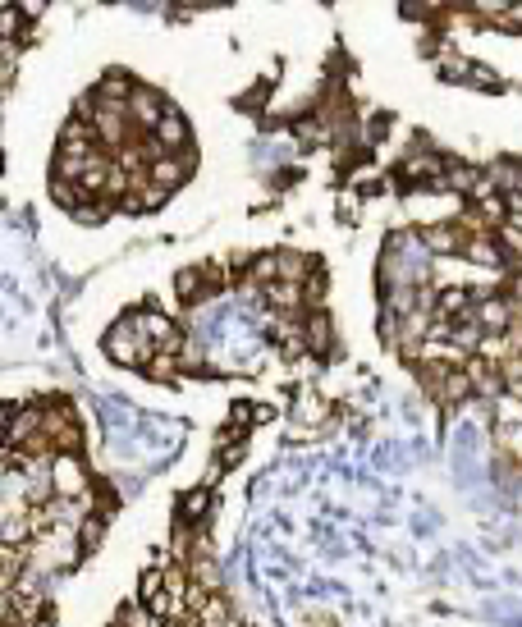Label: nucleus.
I'll use <instances>...</instances> for the list:
<instances>
[{"label": "nucleus", "instance_id": "6", "mask_svg": "<svg viewBox=\"0 0 522 627\" xmlns=\"http://www.w3.org/2000/svg\"><path fill=\"white\" fill-rule=\"evenodd\" d=\"M303 348L316 357L335 348V325H330L326 312H303Z\"/></svg>", "mask_w": 522, "mask_h": 627}, {"label": "nucleus", "instance_id": "5", "mask_svg": "<svg viewBox=\"0 0 522 627\" xmlns=\"http://www.w3.org/2000/svg\"><path fill=\"white\" fill-rule=\"evenodd\" d=\"M188 170H193V152H184V156H156V161L147 165V179H152L156 188H165V193H174V188L188 179Z\"/></svg>", "mask_w": 522, "mask_h": 627}, {"label": "nucleus", "instance_id": "15", "mask_svg": "<svg viewBox=\"0 0 522 627\" xmlns=\"http://www.w3.org/2000/svg\"><path fill=\"white\" fill-rule=\"evenodd\" d=\"M504 293H509V303L518 307V312H522V271L513 275V280H509V289H504Z\"/></svg>", "mask_w": 522, "mask_h": 627}, {"label": "nucleus", "instance_id": "10", "mask_svg": "<svg viewBox=\"0 0 522 627\" xmlns=\"http://www.w3.org/2000/svg\"><path fill=\"white\" fill-rule=\"evenodd\" d=\"M165 591H170V568H147L138 577V605H156Z\"/></svg>", "mask_w": 522, "mask_h": 627}, {"label": "nucleus", "instance_id": "2", "mask_svg": "<svg viewBox=\"0 0 522 627\" xmlns=\"http://www.w3.org/2000/svg\"><path fill=\"white\" fill-rule=\"evenodd\" d=\"M51 490L55 499H87V467L78 454H55L51 458Z\"/></svg>", "mask_w": 522, "mask_h": 627}, {"label": "nucleus", "instance_id": "14", "mask_svg": "<svg viewBox=\"0 0 522 627\" xmlns=\"http://www.w3.org/2000/svg\"><path fill=\"white\" fill-rule=\"evenodd\" d=\"M74 216L83 220V225H97V220H106V211H97V202H92V206H78Z\"/></svg>", "mask_w": 522, "mask_h": 627}, {"label": "nucleus", "instance_id": "8", "mask_svg": "<svg viewBox=\"0 0 522 627\" xmlns=\"http://www.w3.org/2000/svg\"><path fill=\"white\" fill-rule=\"evenodd\" d=\"M211 504H216V495H211V486H193L188 495H179V522L184 527H193V522H202L211 513Z\"/></svg>", "mask_w": 522, "mask_h": 627}, {"label": "nucleus", "instance_id": "11", "mask_svg": "<svg viewBox=\"0 0 522 627\" xmlns=\"http://www.w3.org/2000/svg\"><path fill=\"white\" fill-rule=\"evenodd\" d=\"M326 307V271H312L303 280V312H321Z\"/></svg>", "mask_w": 522, "mask_h": 627}, {"label": "nucleus", "instance_id": "1", "mask_svg": "<svg viewBox=\"0 0 522 627\" xmlns=\"http://www.w3.org/2000/svg\"><path fill=\"white\" fill-rule=\"evenodd\" d=\"M152 353H156V348L142 339V330L133 325V316H124V321L106 335V357H110V362H120V367H147Z\"/></svg>", "mask_w": 522, "mask_h": 627}, {"label": "nucleus", "instance_id": "7", "mask_svg": "<svg viewBox=\"0 0 522 627\" xmlns=\"http://www.w3.org/2000/svg\"><path fill=\"white\" fill-rule=\"evenodd\" d=\"M468 261L472 266H486V271H500V266H509V252H504L490 234H477L468 243Z\"/></svg>", "mask_w": 522, "mask_h": 627}, {"label": "nucleus", "instance_id": "9", "mask_svg": "<svg viewBox=\"0 0 522 627\" xmlns=\"http://www.w3.org/2000/svg\"><path fill=\"white\" fill-rule=\"evenodd\" d=\"M449 165L440 161L435 152H417V156H408V161L399 165V174L403 179H431V184H440V174H445Z\"/></svg>", "mask_w": 522, "mask_h": 627}, {"label": "nucleus", "instance_id": "12", "mask_svg": "<svg viewBox=\"0 0 522 627\" xmlns=\"http://www.w3.org/2000/svg\"><path fill=\"white\" fill-rule=\"evenodd\" d=\"M101 536H106V518H101V513H83V522H78V545H83V550H97Z\"/></svg>", "mask_w": 522, "mask_h": 627}, {"label": "nucleus", "instance_id": "3", "mask_svg": "<svg viewBox=\"0 0 522 627\" xmlns=\"http://www.w3.org/2000/svg\"><path fill=\"white\" fill-rule=\"evenodd\" d=\"M472 238L477 234H468V229L454 220V225H431L422 234V243H426V252H435V257H468Z\"/></svg>", "mask_w": 522, "mask_h": 627}, {"label": "nucleus", "instance_id": "4", "mask_svg": "<svg viewBox=\"0 0 522 627\" xmlns=\"http://www.w3.org/2000/svg\"><path fill=\"white\" fill-rule=\"evenodd\" d=\"M220 271L216 266H188V271L174 275V298H184V303H197V298H207L211 289H220Z\"/></svg>", "mask_w": 522, "mask_h": 627}, {"label": "nucleus", "instance_id": "13", "mask_svg": "<svg viewBox=\"0 0 522 627\" xmlns=\"http://www.w3.org/2000/svg\"><path fill=\"white\" fill-rule=\"evenodd\" d=\"M142 371L152 380H165V385H170V380H179V353H152V362Z\"/></svg>", "mask_w": 522, "mask_h": 627}]
</instances>
